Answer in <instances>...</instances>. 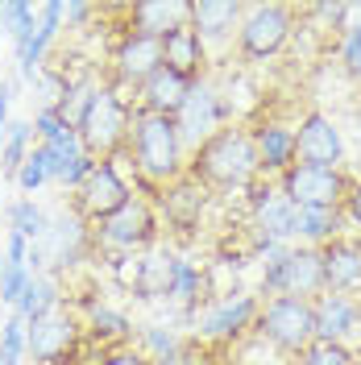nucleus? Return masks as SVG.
<instances>
[{"label":"nucleus","instance_id":"nucleus-1","mask_svg":"<svg viewBox=\"0 0 361 365\" xmlns=\"http://www.w3.org/2000/svg\"><path fill=\"white\" fill-rule=\"evenodd\" d=\"M187 175L200 187H216V191H241L258 179V150L253 137L241 125H225L195 150V158L187 166Z\"/></svg>","mask_w":361,"mask_h":365},{"label":"nucleus","instance_id":"nucleus-2","mask_svg":"<svg viewBox=\"0 0 361 365\" xmlns=\"http://www.w3.org/2000/svg\"><path fill=\"white\" fill-rule=\"evenodd\" d=\"M129 150H133L137 175L146 182H175L187 175L183 162V141L175 129V116H158V113H133V129H129Z\"/></svg>","mask_w":361,"mask_h":365},{"label":"nucleus","instance_id":"nucleus-3","mask_svg":"<svg viewBox=\"0 0 361 365\" xmlns=\"http://www.w3.org/2000/svg\"><path fill=\"white\" fill-rule=\"evenodd\" d=\"M121 83H100L96 88V96H91L88 104V116L79 120V145H83V154H100V158H113L116 150H121V141L129 137V129H133V104H129V96H121ZM137 96V91H133Z\"/></svg>","mask_w":361,"mask_h":365},{"label":"nucleus","instance_id":"nucleus-4","mask_svg":"<svg viewBox=\"0 0 361 365\" xmlns=\"http://www.w3.org/2000/svg\"><path fill=\"white\" fill-rule=\"evenodd\" d=\"M253 332H258L266 344H274L278 353L299 357L303 349L316 344V316H312V303H307V299H287V295L270 299L266 307H258Z\"/></svg>","mask_w":361,"mask_h":365},{"label":"nucleus","instance_id":"nucleus-5","mask_svg":"<svg viewBox=\"0 0 361 365\" xmlns=\"http://www.w3.org/2000/svg\"><path fill=\"white\" fill-rule=\"evenodd\" d=\"M158 207L154 200H146V195H129V204L113 212L108 220H100L96 225V245L100 250H116V253H137L146 250V245H154V237H158Z\"/></svg>","mask_w":361,"mask_h":365},{"label":"nucleus","instance_id":"nucleus-6","mask_svg":"<svg viewBox=\"0 0 361 365\" xmlns=\"http://www.w3.org/2000/svg\"><path fill=\"white\" fill-rule=\"evenodd\" d=\"M79 336H83V324L63 303L25 324V349L38 365H63V361L71 365L75 349H79Z\"/></svg>","mask_w":361,"mask_h":365},{"label":"nucleus","instance_id":"nucleus-7","mask_svg":"<svg viewBox=\"0 0 361 365\" xmlns=\"http://www.w3.org/2000/svg\"><path fill=\"white\" fill-rule=\"evenodd\" d=\"M129 182L121 179V170L113 166V158H100L91 162L88 179L75 187V216L83 220V225H100V220H108L113 212L129 204Z\"/></svg>","mask_w":361,"mask_h":365},{"label":"nucleus","instance_id":"nucleus-8","mask_svg":"<svg viewBox=\"0 0 361 365\" xmlns=\"http://www.w3.org/2000/svg\"><path fill=\"white\" fill-rule=\"evenodd\" d=\"M291 29L295 25L287 4H253V9H245V17L237 25V46H241L245 58L262 63V58H274L287 46Z\"/></svg>","mask_w":361,"mask_h":365},{"label":"nucleus","instance_id":"nucleus-9","mask_svg":"<svg viewBox=\"0 0 361 365\" xmlns=\"http://www.w3.org/2000/svg\"><path fill=\"white\" fill-rule=\"evenodd\" d=\"M262 291H270L274 299H307L324 295V262H320V250H291L283 262H270L266 274H262Z\"/></svg>","mask_w":361,"mask_h":365},{"label":"nucleus","instance_id":"nucleus-10","mask_svg":"<svg viewBox=\"0 0 361 365\" xmlns=\"http://www.w3.org/2000/svg\"><path fill=\"white\" fill-rule=\"evenodd\" d=\"M228 125V108H225V96L212 88L208 79L200 83H191L187 91V100H183V108L175 113V129H179V141L183 150L191 145V150H200L208 137L216 133V129H225Z\"/></svg>","mask_w":361,"mask_h":365},{"label":"nucleus","instance_id":"nucleus-11","mask_svg":"<svg viewBox=\"0 0 361 365\" xmlns=\"http://www.w3.org/2000/svg\"><path fill=\"white\" fill-rule=\"evenodd\" d=\"M283 195L295 207H340L349 195V182L332 166H312V162H291L283 170Z\"/></svg>","mask_w":361,"mask_h":365},{"label":"nucleus","instance_id":"nucleus-12","mask_svg":"<svg viewBox=\"0 0 361 365\" xmlns=\"http://www.w3.org/2000/svg\"><path fill=\"white\" fill-rule=\"evenodd\" d=\"M253 319H258V299L225 295V299H212L208 307H200L195 328H200V341H237Z\"/></svg>","mask_w":361,"mask_h":365},{"label":"nucleus","instance_id":"nucleus-13","mask_svg":"<svg viewBox=\"0 0 361 365\" xmlns=\"http://www.w3.org/2000/svg\"><path fill=\"white\" fill-rule=\"evenodd\" d=\"M113 71H116V83H121V88L137 91L154 71H162V42L125 29V38H121L116 50H113Z\"/></svg>","mask_w":361,"mask_h":365},{"label":"nucleus","instance_id":"nucleus-14","mask_svg":"<svg viewBox=\"0 0 361 365\" xmlns=\"http://www.w3.org/2000/svg\"><path fill=\"white\" fill-rule=\"evenodd\" d=\"M340 154H345V141H340V129L332 125V116L307 113L299 120V129H295V158L299 162L340 170Z\"/></svg>","mask_w":361,"mask_h":365},{"label":"nucleus","instance_id":"nucleus-15","mask_svg":"<svg viewBox=\"0 0 361 365\" xmlns=\"http://www.w3.org/2000/svg\"><path fill=\"white\" fill-rule=\"evenodd\" d=\"M154 207H158V216H166L171 228L191 232V228H200L203 212H208V187H200L191 175H183V179L166 182L154 195Z\"/></svg>","mask_w":361,"mask_h":365},{"label":"nucleus","instance_id":"nucleus-16","mask_svg":"<svg viewBox=\"0 0 361 365\" xmlns=\"http://www.w3.org/2000/svg\"><path fill=\"white\" fill-rule=\"evenodd\" d=\"M312 316H316V341L324 344H345L361 324V303L353 295H324L312 303Z\"/></svg>","mask_w":361,"mask_h":365},{"label":"nucleus","instance_id":"nucleus-17","mask_svg":"<svg viewBox=\"0 0 361 365\" xmlns=\"http://www.w3.org/2000/svg\"><path fill=\"white\" fill-rule=\"evenodd\" d=\"M320 262H324V287L332 295L361 291V241H353V237H332L320 250Z\"/></svg>","mask_w":361,"mask_h":365},{"label":"nucleus","instance_id":"nucleus-18","mask_svg":"<svg viewBox=\"0 0 361 365\" xmlns=\"http://www.w3.org/2000/svg\"><path fill=\"white\" fill-rule=\"evenodd\" d=\"M203 63H208V46H203V38L191 29V21L179 25V29H171V34L162 38V67L175 71L179 79L200 83L203 79Z\"/></svg>","mask_w":361,"mask_h":365},{"label":"nucleus","instance_id":"nucleus-19","mask_svg":"<svg viewBox=\"0 0 361 365\" xmlns=\"http://www.w3.org/2000/svg\"><path fill=\"white\" fill-rule=\"evenodd\" d=\"M129 29L133 34H146V38H166L171 29L191 21V0H141V4H129Z\"/></svg>","mask_w":361,"mask_h":365},{"label":"nucleus","instance_id":"nucleus-20","mask_svg":"<svg viewBox=\"0 0 361 365\" xmlns=\"http://www.w3.org/2000/svg\"><path fill=\"white\" fill-rule=\"evenodd\" d=\"M38 245H42L46 262H54L59 270H67V266H75V262L83 257V250H88V228H83V220L71 212V216L50 220V228H46V237Z\"/></svg>","mask_w":361,"mask_h":365},{"label":"nucleus","instance_id":"nucleus-21","mask_svg":"<svg viewBox=\"0 0 361 365\" xmlns=\"http://www.w3.org/2000/svg\"><path fill=\"white\" fill-rule=\"evenodd\" d=\"M249 137L258 150V175H283L295 162V129L278 125V120H262Z\"/></svg>","mask_w":361,"mask_h":365},{"label":"nucleus","instance_id":"nucleus-22","mask_svg":"<svg viewBox=\"0 0 361 365\" xmlns=\"http://www.w3.org/2000/svg\"><path fill=\"white\" fill-rule=\"evenodd\" d=\"M187 91L191 83L179 79L175 71H154L141 88H137V113H158V116H175L183 108V100H187Z\"/></svg>","mask_w":361,"mask_h":365},{"label":"nucleus","instance_id":"nucleus-23","mask_svg":"<svg viewBox=\"0 0 361 365\" xmlns=\"http://www.w3.org/2000/svg\"><path fill=\"white\" fill-rule=\"evenodd\" d=\"M175 266L179 257L171 250H150L137 257V270H133V291L137 299H171V282H175Z\"/></svg>","mask_w":361,"mask_h":365},{"label":"nucleus","instance_id":"nucleus-24","mask_svg":"<svg viewBox=\"0 0 361 365\" xmlns=\"http://www.w3.org/2000/svg\"><path fill=\"white\" fill-rule=\"evenodd\" d=\"M241 17L245 9L237 0H191V29L203 38V46L228 38L241 25Z\"/></svg>","mask_w":361,"mask_h":365},{"label":"nucleus","instance_id":"nucleus-25","mask_svg":"<svg viewBox=\"0 0 361 365\" xmlns=\"http://www.w3.org/2000/svg\"><path fill=\"white\" fill-rule=\"evenodd\" d=\"M88 336L100 344H113V349H121V344L133 336V324L125 319V312H116V307H104V303H88Z\"/></svg>","mask_w":361,"mask_h":365},{"label":"nucleus","instance_id":"nucleus-26","mask_svg":"<svg viewBox=\"0 0 361 365\" xmlns=\"http://www.w3.org/2000/svg\"><path fill=\"white\" fill-rule=\"evenodd\" d=\"M63 303V295H59V278L54 274H34V282L25 287V295L17 299V316L29 324V319H38V316H46L50 307H59Z\"/></svg>","mask_w":361,"mask_h":365},{"label":"nucleus","instance_id":"nucleus-27","mask_svg":"<svg viewBox=\"0 0 361 365\" xmlns=\"http://www.w3.org/2000/svg\"><path fill=\"white\" fill-rule=\"evenodd\" d=\"M29 141H34V120H9V129L0 137V170L9 179H17L21 162L29 158Z\"/></svg>","mask_w":361,"mask_h":365},{"label":"nucleus","instance_id":"nucleus-28","mask_svg":"<svg viewBox=\"0 0 361 365\" xmlns=\"http://www.w3.org/2000/svg\"><path fill=\"white\" fill-rule=\"evenodd\" d=\"M295 237H307V241H332V237H340V207H299Z\"/></svg>","mask_w":361,"mask_h":365},{"label":"nucleus","instance_id":"nucleus-29","mask_svg":"<svg viewBox=\"0 0 361 365\" xmlns=\"http://www.w3.org/2000/svg\"><path fill=\"white\" fill-rule=\"evenodd\" d=\"M9 228L21 232L29 245H38V241L46 237V228H50V216H46L34 200H17V204L9 207Z\"/></svg>","mask_w":361,"mask_h":365},{"label":"nucleus","instance_id":"nucleus-30","mask_svg":"<svg viewBox=\"0 0 361 365\" xmlns=\"http://www.w3.org/2000/svg\"><path fill=\"white\" fill-rule=\"evenodd\" d=\"M183 341L171 332V328H141V353L150 357V365H171L175 357H179Z\"/></svg>","mask_w":361,"mask_h":365},{"label":"nucleus","instance_id":"nucleus-31","mask_svg":"<svg viewBox=\"0 0 361 365\" xmlns=\"http://www.w3.org/2000/svg\"><path fill=\"white\" fill-rule=\"evenodd\" d=\"M25 353H29L25 349V319L13 312L0 324V365H21Z\"/></svg>","mask_w":361,"mask_h":365},{"label":"nucleus","instance_id":"nucleus-32","mask_svg":"<svg viewBox=\"0 0 361 365\" xmlns=\"http://www.w3.org/2000/svg\"><path fill=\"white\" fill-rule=\"evenodd\" d=\"M200 287H203L200 270L179 257V266H175V282H171V299H179L183 307H195V303H200Z\"/></svg>","mask_w":361,"mask_h":365},{"label":"nucleus","instance_id":"nucleus-33","mask_svg":"<svg viewBox=\"0 0 361 365\" xmlns=\"http://www.w3.org/2000/svg\"><path fill=\"white\" fill-rule=\"evenodd\" d=\"M42 182H50V166H46V150L42 145H34L29 158L21 162V170H17V187H21L25 195H34Z\"/></svg>","mask_w":361,"mask_h":365},{"label":"nucleus","instance_id":"nucleus-34","mask_svg":"<svg viewBox=\"0 0 361 365\" xmlns=\"http://www.w3.org/2000/svg\"><path fill=\"white\" fill-rule=\"evenodd\" d=\"M295 365H353V357H349V349H345V344L316 341L312 349H303V353H299V361H295Z\"/></svg>","mask_w":361,"mask_h":365},{"label":"nucleus","instance_id":"nucleus-35","mask_svg":"<svg viewBox=\"0 0 361 365\" xmlns=\"http://www.w3.org/2000/svg\"><path fill=\"white\" fill-rule=\"evenodd\" d=\"M29 282H34V274L25 270V266H9V270H4V282H0V303L17 307V299L25 295Z\"/></svg>","mask_w":361,"mask_h":365},{"label":"nucleus","instance_id":"nucleus-36","mask_svg":"<svg viewBox=\"0 0 361 365\" xmlns=\"http://www.w3.org/2000/svg\"><path fill=\"white\" fill-rule=\"evenodd\" d=\"M34 133L42 137V141H59V137L75 133V129H71V125L54 113V108H38V116H34Z\"/></svg>","mask_w":361,"mask_h":365},{"label":"nucleus","instance_id":"nucleus-37","mask_svg":"<svg viewBox=\"0 0 361 365\" xmlns=\"http://www.w3.org/2000/svg\"><path fill=\"white\" fill-rule=\"evenodd\" d=\"M340 58H345V71L361 79V21L345 25V42H340Z\"/></svg>","mask_w":361,"mask_h":365},{"label":"nucleus","instance_id":"nucleus-38","mask_svg":"<svg viewBox=\"0 0 361 365\" xmlns=\"http://www.w3.org/2000/svg\"><path fill=\"white\" fill-rule=\"evenodd\" d=\"M171 365H216L212 361V349L203 341H183V349H179V357Z\"/></svg>","mask_w":361,"mask_h":365},{"label":"nucleus","instance_id":"nucleus-39","mask_svg":"<svg viewBox=\"0 0 361 365\" xmlns=\"http://www.w3.org/2000/svg\"><path fill=\"white\" fill-rule=\"evenodd\" d=\"M100 365H150V357L141 353V349H129V344H121V349H108Z\"/></svg>","mask_w":361,"mask_h":365},{"label":"nucleus","instance_id":"nucleus-40","mask_svg":"<svg viewBox=\"0 0 361 365\" xmlns=\"http://www.w3.org/2000/svg\"><path fill=\"white\" fill-rule=\"evenodd\" d=\"M4 262H9V266H25V262H29V241H25L21 232H9V241H4Z\"/></svg>","mask_w":361,"mask_h":365},{"label":"nucleus","instance_id":"nucleus-41","mask_svg":"<svg viewBox=\"0 0 361 365\" xmlns=\"http://www.w3.org/2000/svg\"><path fill=\"white\" fill-rule=\"evenodd\" d=\"M13 83L9 79H0V137H4V129H9V108H13Z\"/></svg>","mask_w":361,"mask_h":365},{"label":"nucleus","instance_id":"nucleus-42","mask_svg":"<svg viewBox=\"0 0 361 365\" xmlns=\"http://www.w3.org/2000/svg\"><path fill=\"white\" fill-rule=\"evenodd\" d=\"M91 13H96L91 4H63V17H67L71 25H83V21L91 17Z\"/></svg>","mask_w":361,"mask_h":365},{"label":"nucleus","instance_id":"nucleus-43","mask_svg":"<svg viewBox=\"0 0 361 365\" xmlns=\"http://www.w3.org/2000/svg\"><path fill=\"white\" fill-rule=\"evenodd\" d=\"M345 204H349V220L361 228V182L353 187V191H349V195H345Z\"/></svg>","mask_w":361,"mask_h":365},{"label":"nucleus","instance_id":"nucleus-44","mask_svg":"<svg viewBox=\"0 0 361 365\" xmlns=\"http://www.w3.org/2000/svg\"><path fill=\"white\" fill-rule=\"evenodd\" d=\"M4 270H9V262H4V253H0V282H4Z\"/></svg>","mask_w":361,"mask_h":365},{"label":"nucleus","instance_id":"nucleus-45","mask_svg":"<svg viewBox=\"0 0 361 365\" xmlns=\"http://www.w3.org/2000/svg\"><path fill=\"white\" fill-rule=\"evenodd\" d=\"M357 133H361V108H357Z\"/></svg>","mask_w":361,"mask_h":365}]
</instances>
